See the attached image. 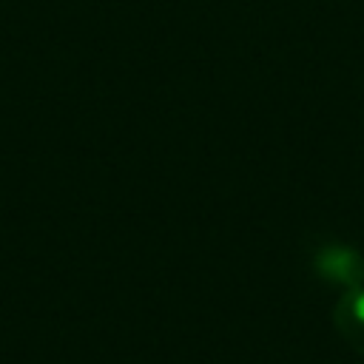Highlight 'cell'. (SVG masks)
Returning <instances> with one entry per match:
<instances>
[{
	"instance_id": "7a4b0ae2",
	"label": "cell",
	"mask_w": 364,
	"mask_h": 364,
	"mask_svg": "<svg viewBox=\"0 0 364 364\" xmlns=\"http://www.w3.org/2000/svg\"><path fill=\"white\" fill-rule=\"evenodd\" d=\"M333 324L338 336L358 353L364 355V284L350 287L338 296L333 307Z\"/></svg>"
},
{
	"instance_id": "6da1fadb",
	"label": "cell",
	"mask_w": 364,
	"mask_h": 364,
	"mask_svg": "<svg viewBox=\"0 0 364 364\" xmlns=\"http://www.w3.org/2000/svg\"><path fill=\"white\" fill-rule=\"evenodd\" d=\"M313 267L324 282L341 284L344 290L364 284V256L350 245H321L313 256Z\"/></svg>"
}]
</instances>
